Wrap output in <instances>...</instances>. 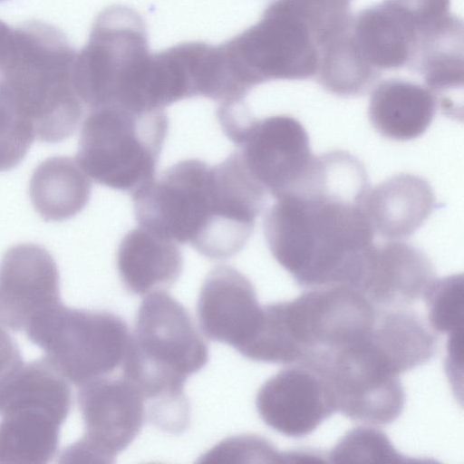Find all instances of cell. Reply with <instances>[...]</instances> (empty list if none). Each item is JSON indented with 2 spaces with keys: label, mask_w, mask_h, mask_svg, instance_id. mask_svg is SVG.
Returning a JSON list of instances; mask_svg holds the SVG:
<instances>
[{
  "label": "cell",
  "mask_w": 464,
  "mask_h": 464,
  "mask_svg": "<svg viewBox=\"0 0 464 464\" xmlns=\"http://www.w3.org/2000/svg\"><path fill=\"white\" fill-rule=\"evenodd\" d=\"M367 191L363 165L345 151H332L316 157L299 188L276 198L265 218V237L300 285L354 288L373 246L362 205Z\"/></svg>",
  "instance_id": "obj_1"
},
{
  "label": "cell",
  "mask_w": 464,
  "mask_h": 464,
  "mask_svg": "<svg viewBox=\"0 0 464 464\" xmlns=\"http://www.w3.org/2000/svg\"><path fill=\"white\" fill-rule=\"evenodd\" d=\"M73 65L56 28L40 22L11 27L0 20V84L39 140L67 139L81 121Z\"/></svg>",
  "instance_id": "obj_2"
},
{
  "label": "cell",
  "mask_w": 464,
  "mask_h": 464,
  "mask_svg": "<svg viewBox=\"0 0 464 464\" xmlns=\"http://www.w3.org/2000/svg\"><path fill=\"white\" fill-rule=\"evenodd\" d=\"M208 359V346L184 306L164 291L148 294L122 363L123 377L150 406L151 420L173 421L188 412L184 382Z\"/></svg>",
  "instance_id": "obj_3"
},
{
  "label": "cell",
  "mask_w": 464,
  "mask_h": 464,
  "mask_svg": "<svg viewBox=\"0 0 464 464\" xmlns=\"http://www.w3.org/2000/svg\"><path fill=\"white\" fill-rule=\"evenodd\" d=\"M140 227L210 259L227 250L239 227L214 166L198 159L180 160L132 195Z\"/></svg>",
  "instance_id": "obj_4"
},
{
  "label": "cell",
  "mask_w": 464,
  "mask_h": 464,
  "mask_svg": "<svg viewBox=\"0 0 464 464\" xmlns=\"http://www.w3.org/2000/svg\"><path fill=\"white\" fill-rule=\"evenodd\" d=\"M168 129L161 111L92 109L82 126L76 160L95 182L132 196L154 180Z\"/></svg>",
  "instance_id": "obj_5"
},
{
  "label": "cell",
  "mask_w": 464,
  "mask_h": 464,
  "mask_svg": "<svg viewBox=\"0 0 464 464\" xmlns=\"http://www.w3.org/2000/svg\"><path fill=\"white\" fill-rule=\"evenodd\" d=\"M49 363L79 387L106 377L124 360L130 335L126 324L107 312L60 304L24 330Z\"/></svg>",
  "instance_id": "obj_6"
},
{
  "label": "cell",
  "mask_w": 464,
  "mask_h": 464,
  "mask_svg": "<svg viewBox=\"0 0 464 464\" xmlns=\"http://www.w3.org/2000/svg\"><path fill=\"white\" fill-rule=\"evenodd\" d=\"M218 121L249 173L274 198L295 191L312 172L315 157L298 120L287 115L255 119L227 104L218 110Z\"/></svg>",
  "instance_id": "obj_7"
},
{
  "label": "cell",
  "mask_w": 464,
  "mask_h": 464,
  "mask_svg": "<svg viewBox=\"0 0 464 464\" xmlns=\"http://www.w3.org/2000/svg\"><path fill=\"white\" fill-rule=\"evenodd\" d=\"M371 331L315 366L331 386L337 411L352 420L386 425L404 408L405 394L399 379L402 372Z\"/></svg>",
  "instance_id": "obj_8"
},
{
  "label": "cell",
  "mask_w": 464,
  "mask_h": 464,
  "mask_svg": "<svg viewBox=\"0 0 464 464\" xmlns=\"http://www.w3.org/2000/svg\"><path fill=\"white\" fill-rule=\"evenodd\" d=\"M285 319L300 363L316 362L366 335L378 308L345 285L312 287L283 302Z\"/></svg>",
  "instance_id": "obj_9"
},
{
  "label": "cell",
  "mask_w": 464,
  "mask_h": 464,
  "mask_svg": "<svg viewBox=\"0 0 464 464\" xmlns=\"http://www.w3.org/2000/svg\"><path fill=\"white\" fill-rule=\"evenodd\" d=\"M78 405L84 433L63 451L61 462H113L139 434L146 417L142 395L124 377H102L82 385Z\"/></svg>",
  "instance_id": "obj_10"
},
{
  "label": "cell",
  "mask_w": 464,
  "mask_h": 464,
  "mask_svg": "<svg viewBox=\"0 0 464 464\" xmlns=\"http://www.w3.org/2000/svg\"><path fill=\"white\" fill-rule=\"evenodd\" d=\"M293 364L261 386L256 409L267 426L285 436L299 438L314 431L337 411L324 372L310 364Z\"/></svg>",
  "instance_id": "obj_11"
},
{
  "label": "cell",
  "mask_w": 464,
  "mask_h": 464,
  "mask_svg": "<svg viewBox=\"0 0 464 464\" xmlns=\"http://www.w3.org/2000/svg\"><path fill=\"white\" fill-rule=\"evenodd\" d=\"M59 271L51 254L31 243L9 248L0 263V325L25 330L61 304Z\"/></svg>",
  "instance_id": "obj_12"
},
{
  "label": "cell",
  "mask_w": 464,
  "mask_h": 464,
  "mask_svg": "<svg viewBox=\"0 0 464 464\" xmlns=\"http://www.w3.org/2000/svg\"><path fill=\"white\" fill-rule=\"evenodd\" d=\"M262 314L247 277L229 266L210 271L200 289L198 315L210 339L239 351L255 332Z\"/></svg>",
  "instance_id": "obj_13"
},
{
  "label": "cell",
  "mask_w": 464,
  "mask_h": 464,
  "mask_svg": "<svg viewBox=\"0 0 464 464\" xmlns=\"http://www.w3.org/2000/svg\"><path fill=\"white\" fill-rule=\"evenodd\" d=\"M435 280L433 266L419 248L393 240L372 246L355 287L377 308L411 304Z\"/></svg>",
  "instance_id": "obj_14"
},
{
  "label": "cell",
  "mask_w": 464,
  "mask_h": 464,
  "mask_svg": "<svg viewBox=\"0 0 464 464\" xmlns=\"http://www.w3.org/2000/svg\"><path fill=\"white\" fill-rule=\"evenodd\" d=\"M362 205L373 231L397 240L421 227L433 210L435 196L424 179L403 173L368 190Z\"/></svg>",
  "instance_id": "obj_15"
},
{
  "label": "cell",
  "mask_w": 464,
  "mask_h": 464,
  "mask_svg": "<svg viewBox=\"0 0 464 464\" xmlns=\"http://www.w3.org/2000/svg\"><path fill=\"white\" fill-rule=\"evenodd\" d=\"M182 266L181 251L175 242L142 227L130 230L116 253L120 278L135 295L164 291L177 281Z\"/></svg>",
  "instance_id": "obj_16"
},
{
  "label": "cell",
  "mask_w": 464,
  "mask_h": 464,
  "mask_svg": "<svg viewBox=\"0 0 464 464\" xmlns=\"http://www.w3.org/2000/svg\"><path fill=\"white\" fill-rule=\"evenodd\" d=\"M92 185L76 159L51 157L34 169L29 185L32 204L46 221H63L87 205Z\"/></svg>",
  "instance_id": "obj_17"
},
{
  "label": "cell",
  "mask_w": 464,
  "mask_h": 464,
  "mask_svg": "<svg viewBox=\"0 0 464 464\" xmlns=\"http://www.w3.org/2000/svg\"><path fill=\"white\" fill-rule=\"evenodd\" d=\"M71 406L68 381L45 358L22 362L0 381V415L16 409L35 408L64 421Z\"/></svg>",
  "instance_id": "obj_18"
},
{
  "label": "cell",
  "mask_w": 464,
  "mask_h": 464,
  "mask_svg": "<svg viewBox=\"0 0 464 464\" xmlns=\"http://www.w3.org/2000/svg\"><path fill=\"white\" fill-rule=\"evenodd\" d=\"M0 416V463L44 464L55 456L64 421L35 408L16 409Z\"/></svg>",
  "instance_id": "obj_19"
},
{
  "label": "cell",
  "mask_w": 464,
  "mask_h": 464,
  "mask_svg": "<svg viewBox=\"0 0 464 464\" xmlns=\"http://www.w3.org/2000/svg\"><path fill=\"white\" fill-rule=\"evenodd\" d=\"M432 98L420 88L392 84L381 88L372 98L369 119L382 136L409 140L420 136L434 117Z\"/></svg>",
  "instance_id": "obj_20"
},
{
  "label": "cell",
  "mask_w": 464,
  "mask_h": 464,
  "mask_svg": "<svg viewBox=\"0 0 464 464\" xmlns=\"http://www.w3.org/2000/svg\"><path fill=\"white\" fill-rule=\"evenodd\" d=\"M462 275L434 280L424 298L431 328L450 335L463 332L464 284Z\"/></svg>",
  "instance_id": "obj_21"
},
{
  "label": "cell",
  "mask_w": 464,
  "mask_h": 464,
  "mask_svg": "<svg viewBox=\"0 0 464 464\" xmlns=\"http://www.w3.org/2000/svg\"><path fill=\"white\" fill-rule=\"evenodd\" d=\"M334 463H402L408 459L392 446L385 434L372 427L349 431L330 454Z\"/></svg>",
  "instance_id": "obj_22"
},
{
  "label": "cell",
  "mask_w": 464,
  "mask_h": 464,
  "mask_svg": "<svg viewBox=\"0 0 464 464\" xmlns=\"http://www.w3.org/2000/svg\"><path fill=\"white\" fill-rule=\"evenodd\" d=\"M34 139L32 124L14 108L0 84V171L16 167Z\"/></svg>",
  "instance_id": "obj_23"
},
{
  "label": "cell",
  "mask_w": 464,
  "mask_h": 464,
  "mask_svg": "<svg viewBox=\"0 0 464 464\" xmlns=\"http://www.w3.org/2000/svg\"><path fill=\"white\" fill-rule=\"evenodd\" d=\"M202 462H218L235 457L265 458L266 461H283L280 455L267 441L259 437L241 436L227 440L211 450ZM226 461V460H225Z\"/></svg>",
  "instance_id": "obj_24"
},
{
  "label": "cell",
  "mask_w": 464,
  "mask_h": 464,
  "mask_svg": "<svg viewBox=\"0 0 464 464\" xmlns=\"http://www.w3.org/2000/svg\"><path fill=\"white\" fill-rule=\"evenodd\" d=\"M21 362L18 347L8 333L0 325V381Z\"/></svg>",
  "instance_id": "obj_25"
}]
</instances>
